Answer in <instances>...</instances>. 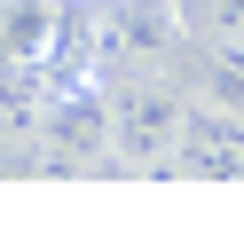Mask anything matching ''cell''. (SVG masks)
I'll list each match as a JSON object with an SVG mask.
<instances>
[{"label": "cell", "instance_id": "4", "mask_svg": "<svg viewBox=\"0 0 244 252\" xmlns=\"http://www.w3.org/2000/svg\"><path fill=\"white\" fill-rule=\"evenodd\" d=\"M205 87H213V102L244 110V32H220V47L205 55Z\"/></svg>", "mask_w": 244, "mask_h": 252}, {"label": "cell", "instance_id": "3", "mask_svg": "<svg viewBox=\"0 0 244 252\" xmlns=\"http://www.w3.org/2000/svg\"><path fill=\"white\" fill-rule=\"evenodd\" d=\"M181 173H197V181H244V110H228V102L189 110Z\"/></svg>", "mask_w": 244, "mask_h": 252}, {"label": "cell", "instance_id": "2", "mask_svg": "<svg viewBox=\"0 0 244 252\" xmlns=\"http://www.w3.org/2000/svg\"><path fill=\"white\" fill-rule=\"evenodd\" d=\"M87 39H94V71H134L157 63L181 39V8L173 0H87Z\"/></svg>", "mask_w": 244, "mask_h": 252}, {"label": "cell", "instance_id": "1", "mask_svg": "<svg viewBox=\"0 0 244 252\" xmlns=\"http://www.w3.org/2000/svg\"><path fill=\"white\" fill-rule=\"evenodd\" d=\"M102 126H110V158L126 173H173L181 165V134H189V102H181V87L134 71V79L110 87Z\"/></svg>", "mask_w": 244, "mask_h": 252}]
</instances>
